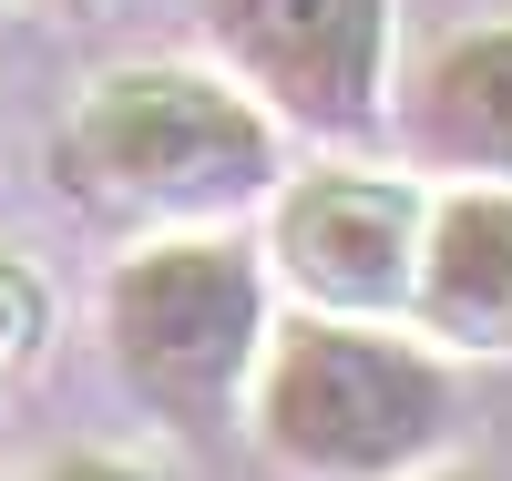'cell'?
<instances>
[{"mask_svg": "<svg viewBox=\"0 0 512 481\" xmlns=\"http://www.w3.org/2000/svg\"><path fill=\"white\" fill-rule=\"evenodd\" d=\"M277 134L287 123L236 72L195 62H123L62 113L52 185L93 226L175 236V226H236L277 195Z\"/></svg>", "mask_w": 512, "mask_h": 481, "instance_id": "cell-1", "label": "cell"}, {"mask_svg": "<svg viewBox=\"0 0 512 481\" xmlns=\"http://www.w3.org/2000/svg\"><path fill=\"white\" fill-rule=\"evenodd\" d=\"M246 420L287 481H410L461 441V369L410 318L297 308L267 328Z\"/></svg>", "mask_w": 512, "mask_h": 481, "instance_id": "cell-2", "label": "cell"}, {"mask_svg": "<svg viewBox=\"0 0 512 481\" xmlns=\"http://www.w3.org/2000/svg\"><path fill=\"white\" fill-rule=\"evenodd\" d=\"M277 328V277L267 256L226 226H175L144 236L103 287V348L113 379L164 420V430H205L246 410L256 359Z\"/></svg>", "mask_w": 512, "mask_h": 481, "instance_id": "cell-3", "label": "cell"}, {"mask_svg": "<svg viewBox=\"0 0 512 481\" xmlns=\"http://www.w3.org/2000/svg\"><path fill=\"white\" fill-rule=\"evenodd\" d=\"M216 72H236L287 134L369 144L390 113V0H195Z\"/></svg>", "mask_w": 512, "mask_h": 481, "instance_id": "cell-4", "label": "cell"}, {"mask_svg": "<svg viewBox=\"0 0 512 481\" xmlns=\"http://www.w3.org/2000/svg\"><path fill=\"white\" fill-rule=\"evenodd\" d=\"M277 277L297 287V308L328 318H410V267H420V215L431 195L369 164H308L277 174Z\"/></svg>", "mask_w": 512, "mask_h": 481, "instance_id": "cell-5", "label": "cell"}, {"mask_svg": "<svg viewBox=\"0 0 512 481\" xmlns=\"http://www.w3.org/2000/svg\"><path fill=\"white\" fill-rule=\"evenodd\" d=\"M410 328L451 359H512V185L451 174L420 215Z\"/></svg>", "mask_w": 512, "mask_h": 481, "instance_id": "cell-6", "label": "cell"}, {"mask_svg": "<svg viewBox=\"0 0 512 481\" xmlns=\"http://www.w3.org/2000/svg\"><path fill=\"white\" fill-rule=\"evenodd\" d=\"M400 134L441 174H492L512 185V21L451 31L400 93Z\"/></svg>", "mask_w": 512, "mask_h": 481, "instance_id": "cell-7", "label": "cell"}, {"mask_svg": "<svg viewBox=\"0 0 512 481\" xmlns=\"http://www.w3.org/2000/svg\"><path fill=\"white\" fill-rule=\"evenodd\" d=\"M41 338H52V287H41L21 256H0V400H11L21 369L41 359Z\"/></svg>", "mask_w": 512, "mask_h": 481, "instance_id": "cell-8", "label": "cell"}, {"mask_svg": "<svg viewBox=\"0 0 512 481\" xmlns=\"http://www.w3.org/2000/svg\"><path fill=\"white\" fill-rule=\"evenodd\" d=\"M31 481H164L154 461H134V451H52Z\"/></svg>", "mask_w": 512, "mask_h": 481, "instance_id": "cell-9", "label": "cell"}, {"mask_svg": "<svg viewBox=\"0 0 512 481\" xmlns=\"http://www.w3.org/2000/svg\"><path fill=\"white\" fill-rule=\"evenodd\" d=\"M0 11H21V21H82L93 0H0Z\"/></svg>", "mask_w": 512, "mask_h": 481, "instance_id": "cell-10", "label": "cell"}, {"mask_svg": "<svg viewBox=\"0 0 512 481\" xmlns=\"http://www.w3.org/2000/svg\"><path fill=\"white\" fill-rule=\"evenodd\" d=\"M410 481H502V471H482V461H431V471H410Z\"/></svg>", "mask_w": 512, "mask_h": 481, "instance_id": "cell-11", "label": "cell"}]
</instances>
